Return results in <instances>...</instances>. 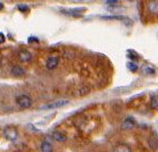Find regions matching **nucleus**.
I'll return each mask as SVG.
<instances>
[{"mask_svg": "<svg viewBox=\"0 0 158 152\" xmlns=\"http://www.w3.org/2000/svg\"><path fill=\"white\" fill-rule=\"evenodd\" d=\"M3 135H5L6 139H8L9 141H16L18 138V132L15 127H8L5 129V131H3Z\"/></svg>", "mask_w": 158, "mask_h": 152, "instance_id": "7ed1b4c3", "label": "nucleus"}, {"mask_svg": "<svg viewBox=\"0 0 158 152\" xmlns=\"http://www.w3.org/2000/svg\"><path fill=\"white\" fill-rule=\"evenodd\" d=\"M16 102H17V104L19 105L21 109H28V107H30L31 104H32V101H31V99L29 97L28 95H19V96H17Z\"/></svg>", "mask_w": 158, "mask_h": 152, "instance_id": "f257e3e1", "label": "nucleus"}, {"mask_svg": "<svg viewBox=\"0 0 158 152\" xmlns=\"http://www.w3.org/2000/svg\"><path fill=\"white\" fill-rule=\"evenodd\" d=\"M5 39H6V37H5V35H3L2 33H0V44H2V42H5Z\"/></svg>", "mask_w": 158, "mask_h": 152, "instance_id": "aec40b11", "label": "nucleus"}, {"mask_svg": "<svg viewBox=\"0 0 158 152\" xmlns=\"http://www.w3.org/2000/svg\"><path fill=\"white\" fill-rule=\"evenodd\" d=\"M102 18L104 19H125V17L123 16H102Z\"/></svg>", "mask_w": 158, "mask_h": 152, "instance_id": "dca6fc26", "label": "nucleus"}, {"mask_svg": "<svg viewBox=\"0 0 158 152\" xmlns=\"http://www.w3.org/2000/svg\"><path fill=\"white\" fill-rule=\"evenodd\" d=\"M148 9L152 12H158V1H150L148 3Z\"/></svg>", "mask_w": 158, "mask_h": 152, "instance_id": "9b49d317", "label": "nucleus"}, {"mask_svg": "<svg viewBox=\"0 0 158 152\" xmlns=\"http://www.w3.org/2000/svg\"><path fill=\"white\" fill-rule=\"evenodd\" d=\"M40 151L41 152H52V145H51L49 142L45 141V142H43L41 145H40Z\"/></svg>", "mask_w": 158, "mask_h": 152, "instance_id": "1a4fd4ad", "label": "nucleus"}, {"mask_svg": "<svg viewBox=\"0 0 158 152\" xmlns=\"http://www.w3.org/2000/svg\"><path fill=\"white\" fill-rule=\"evenodd\" d=\"M149 143H150V146H152V149H156V148H157V142H156L155 138H150Z\"/></svg>", "mask_w": 158, "mask_h": 152, "instance_id": "a211bd4d", "label": "nucleus"}, {"mask_svg": "<svg viewBox=\"0 0 158 152\" xmlns=\"http://www.w3.org/2000/svg\"><path fill=\"white\" fill-rule=\"evenodd\" d=\"M157 134H158V127H157Z\"/></svg>", "mask_w": 158, "mask_h": 152, "instance_id": "4be33fe9", "label": "nucleus"}, {"mask_svg": "<svg viewBox=\"0 0 158 152\" xmlns=\"http://www.w3.org/2000/svg\"><path fill=\"white\" fill-rule=\"evenodd\" d=\"M31 57L32 56H31V54L28 51L23 49V51H19V59L21 62H29V60H31Z\"/></svg>", "mask_w": 158, "mask_h": 152, "instance_id": "423d86ee", "label": "nucleus"}, {"mask_svg": "<svg viewBox=\"0 0 158 152\" xmlns=\"http://www.w3.org/2000/svg\"><path fill=\"white\" fill-rule=\"evenodd\" d=\"M150 106L152 109H158V94L154 95L150 100Z\"/></svg>", "mask_w": 158, "mask_h": 152, "instance_id": "f8f14e48", "label": "nucleus"}, {"mask_svg": "<svg viewBox=\"0 0 158 152\" xmlns=\"http://www.w3.org/2000/svg\"><path fill=\"white\" fill-rule=\"evenodd\" d=\"M129 1H131V0H129Z\"/></svg>", "mask_w": 158, "mask_h": 152, "instance_id": "5701e85b", "label": "nucleus"}, {"mask_svg": "<svg viewBox=\"0 0 158 152\" xmlns=\"http://www.w3.org/2000/svg\"><path fill=\"white\" fill-rule=\"evenodd\" d=\"M115 152H130V149H129V146L122 144V145H118L116 148Z\"/></svg>", "mask_w": 158, "mask_h": 152, "instance_id": "ddd939ff", "label": "nucleus"}, {"mask_svg": "<svg viewBox=\"0 0 158 152\" xmlns=\"http://www.w3.org/2000/svg\"><path fill=\"white\" fill-rule=\"evenodd\" d=\"M26 73V70L20 66H14L11 69V74L16 77H20V76H23Z\"/></svg>", "mask_w": 158, "mask_h": 152, "instance_id": "0eeeda50", "label": "nucleus"}, {"mask_svg": "<svg viewBox=\"0 0 158 152\" xmlns=\"http://www.w3.org/2000/svg\"><path fill=\"white\" fill-rule=\"evenodd\" d=\"M127 67H128V69H130L131 72H136V70L138 69V66H137L135 63H131V62L127 63Z\"/></svg>", "mask_w": 158, "mask_h": 152, "instance_id": "4468645a", "label": "nucleus"}, {"mask_svg": "<svg viewBox=\"0 0 158 152\" xmlns=\"http://www.w3.org/2000/svg\"><path fill=\"white\" fill-rule=\"evenodd\" d=\"M69 103L68 100H59V101L52 102V103H49V104L45 105V106L41 107V110H52V109H59V107H62L67 105Z\"/></svg>", "mask_w": 158, "mask_h": 152, "instance_id": "f03ea898", "label": "nucleus"}, {"mask_svg": "<svg viewBox=\"0 0 158 152\" xmlns=\"http://www.w3.org/2000/svg\"><path fill=\"white\" fill-rule=\"evenodd\" d=\"M2 8H3V5L1 2H0V10H2Z\"/></svg>", "mask_w": 158, "mask_h": 152, "instance_id": "412c9836", "label": "nucleus"}, {"mask_svg": "<svg viewBox=\"0 0 158 152\" xmlns=\"http://www.w3.org/2000/svg\"><path fill=\"white\" fill-rule=\"evenodd\" d=\"M143 72H144L145 74H148V75H152V74L155 73V69L152 67H145L144 69H143Z\"/></svg>", "mask_w": 158, "mask_h": 152, "instance_id": "2eb2a0df", "label": "nucleus"}, {"mask_svg": "<svg viewBox=\"0 0 158 152\" xmlns=\"http://www.w3.org/2000/svg\"><path fill=\"white\" fill-rule=\"evenodd\" d=\"M85 8H77V9H69V10H62V12L66 15H70V16H79Z\"/></svg>", "mask_w": 158, "mask_h": 152, "instance_id": "6e6552de", "label": "nucleus"}, {"mask_svg": "<svg viewBox=\"0 0 158 152\" xmlns=\"http://www.w3.org/2000/svg\"><path fill=\"white\" fill-rule=\"evenodd\" d=\"M136 125V122L131 118H127L122 123V130H131Z\"/></svg>", "mask_w": 158, "mask_h": 152, "instance_id": "39448f33", "label": "nucleus"}, {"mask_svg": "<svg viewBox=\"0 0 158 152\" xmlns=\"http://www.w3.org/2000/svg\"><path fill=\"white\" fill-rule=\"evenodd\" d=\"M106 3H107L108 6H117L119 3V0H107Z\"/></svg>", "mask_w": 158, "mask_h": 152, "instance_id": "f3484780", "label": "nucleus"}, {"mask_svg": "<svg viewBox=\"0 0 158 152\" xmlns=\"http://www.w3.org/2000/svg\"><path fill=\"white\" fill-rule=\"evenodd\" d=\"M18 9H19L20 11H27L28 10V6H26V5H19L18 6Z\"/></svg>", "mask_w": 158, "mask_h": 152, "instance_id": "6ab92c4d", "label": "nucleus"}, {"mask_svg": "<svg viewBox=\"0 0 158 152\" xmlns=\"http://www.w3.org/2000/svg\"><path fill=\"white\" fill-rule=\"evenodd\" d=\"M58 64H59V58L58 57H49L47 59V63H46V67L48 68V69L52 70L58 66Z\"/></svg>", "mask_w": 158, "mask_h": 152, "instance_id": "20e7f679", "label": "nucleus"}, {"mask_svg": "<svg viewBox=\"0 0 158 152\" xmlns=\"http://www.w3.org/2000/svg\"><path fill=\"white\" fill-rule=\"evenodd\" d=\"M52 138H54L56 141H58V142H64V141H66V139H67L66 138V135L58 132V131H55V132L52 133Z\"/></svg>", "mask_w": 158, "mask_h": 152, "instance_id": "9d476101", "label": "nucleus"}]
</instances>
